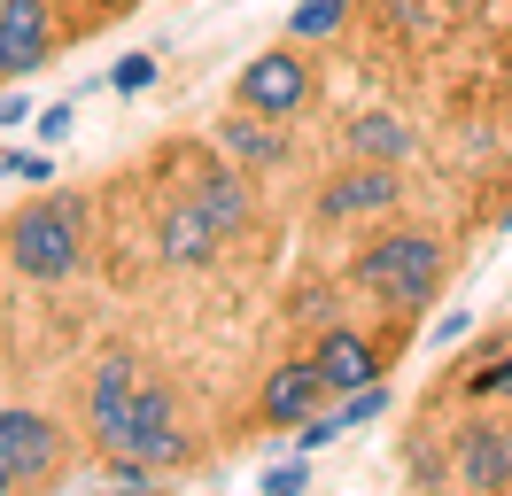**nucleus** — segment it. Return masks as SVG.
I'll list each match as a JSON object with an SVG mask.
<instances>
[{
    "instance_id": "nucleus-22",
    "label": "nucleus",
    "mask_w": 512,
    "mask_h": 496,
    "mask_svg": "<svg viewBox=\"0 0 512 496\" xmlns=\"http://www.w3.org/2000/svg\"><path fill=\"white\" fill-rule=\"evenodd\" d=\"M8 489H16V473H8V465H0V496H8Z\"/></svg>"
},
{
    "instance_id": "nucleus-7",
    "label": "nucleus",
    "mask_w": 512,
    "mask_h": 496,
    "mask_svg": "<svg viewBox=\"0 0 512 496\" xmlns=\"http://www.w3.org/2000/svg\"><path fill=\"white\" fill-rule=\"evenodd\" d=\"M156 241H163V256H171V264H202V256L225 241V225H218V210H210V202L187 186V194L156 217Z\"/></svg>"
},
{
    "instance_id": "nucleus-16",
    "label": "nucleus",
    "mask_w": 512,
    "mask_h": 496,
    "mask_svg": "<svg viewBox=\"0 0 512 496\" xmlns=\"http://www.w3.org/2000/svg\"><path fill=\"white\" fill-rule=\"evenodd\" d=\"M381 411H388V388H381V380H365V388H350V403H342L334 419H342V427H365V419H381Z\"/></svg>"
},
{
    "instance_id": "nucleus-14",
    "label": "nucleus",
    "mask_w": 512,
    "mask_h": 496,
    "mask_svg": "<svg viewBox=\"0 0 512 496\" xmlns=\"http://www.w3.org/2000/svg\"><path fill=\"white\" fill-rule=\"evenodd\" d=\"M350 148L365 155V163H396V155L412 148V140H404V124L388 117V109H365V117L350 124Z\"/></svg>"
},
{
    "instance_id": "nucleus-19",
    "label": "nucleus",
    "mask_w": 512,
    "mask_h": 496,
    "mask_svg": "<svg viewBox=\"0 0 512 496\" xmlns=\"http://www.w3.org/2000/svg\"><path fill=\"white\" fill-rule=\"evenodd\" d=\"M264 489H272V496H295V489H303V465H280V473H264Z\"/></svg>"
},
{
    "instance_id": "nucleus-21",
    "label": "nucleus",
    "mask_w": 512,
    "mask_h": 496,
    "mask_svg": "<svg viewBox=\"0 0 512 496\" xmlns=\"http://www.w3.org/2000/svg\"><path fill=\"white\" fill-rule=\"evenodd\" d=\"M8 179H47V155H8Z\"/></svg>"
},
{
    "instance_id": "nucleus-10",
    "label": "nucleus",
    "mask_w": 512,
    "mask_h": 496,
    "mask_svg": "<svg viewBox=\"0 0 512 496\" xmlns=\"http://www.w3.org/2000/svg\"><path fill=\"white\" fill-rule=\"evenodd\" d=\"M458 481L466 489H505L512 481V434L505 427H466L458 434Z\"/></svg>"
},
{
    "instance_id": "nucleus-12",
    "label": "nucleus",
    "mask_w": 512,
    "mask_h": 496,
    "mask_svg": "<svg viewBox=\"0 0 512 496\" xmlns=\"http://www.w3.org/2000/svg\"><path fill=\"white\" fill-rule=\"evenodd\" d=\"M194 194L218 210L225 233H241V225H249V186H241V171H225V163H194Z\"/></svg>"
},
{
    "instance_id": "nucleus-18",
    "label": "nucleus",
    "mask_w": 512,
    "mask_h": 496,
    "mask_svg": "<svg viewBox=\"0 0 512 496\" xmlns=\"http://www.w3.org/2000/svg\"><path fill=\"white\" fill-rule=\"evenodd\" d=\"M474 396H512V349H505L489 372H474Z\"/></svg>"
},
{
    "instance_id": "nucleus-3",
    "label": "nucleus",
    "mask_w": 512,
    "mask_h": 496,
    "mask_svg": "<svg viewBox=\"0 0 512 496\" xmlns=\"http://www.w3.org/2000/svg\"><path fill=\"white\" fill-rule=\"evenodd\" d=\"M233 93H241V109H256V117H295V109L311 101V70H303V55L272 47V55H256L249 70L233 78Z\"/></svg>"
},
{
    "instance_id": "nucleus-9",
    "label": "nucleus",
    "mask_w": 512,
    "mask_h": 496,
    "mask_svg": "<svg viewBox=\"0 0 512 496\" xmlns=\"http://www.w3.org/2000/svg\"><path fill=\"white\" fill-rule=\"evenodd\" d=\"M132 388H140V357H132V349H109V357L94 365V396H86V411H94V434H101V442L117 434V419H125Z\"/></svg>"
},
{
    "instance_id": "nucleus-2",
    "label": "nucleus",
    "mask_w": 512,
    "mask_h": 496,
    "mask_svg": "<svg viewBox=\"0 0 512 496\" xmlns=\"http://www.w3.org/2000/svg\"><path fill=\"white\" fill-rule=\"evenodd\" d=\"M357 279H365L381 303H396V310H427V303H435V287H443V241L419 233V225L381 233V241L357 256Z\"/></svg>"
},
{
    "instance_id": "nucleus-5",
    "label": "nucleus",
    "mask_w": 512,
    "mask_h": 496,
    "mask_svg": "<svg viewBox=\"0 0 512 496\" xmlns=\"http://www.w3.org/2000/svg\"><path fill=\"white\" fill-rule=\"evenodd\" d=\"M47 55H55L47 0H0V78H32Z\"/></svg>"
},
{
    "instance_id": "nucleus-4",
    "label": "nucleus",
    "mask_w": 512,
    "mask_h": 496,
    "mask_svg": "<svg viewBox=\"0 0 512 496\" xmlns=\"http://www.w3.org/2000/svg\"><path fill=\"white\" fill-rule=\"evenodd\" d=\"M0 465H8L16 481H47V473L63 465V427H55L47 411L0 403Z\"/></svg>"
},
{
    "instance_id": "nucleus-1",
    "label": "nucleus",
    "mask_w": 512,
    "mask_h": 496,
    "mask_svg": "<svg viewBox=\"0 0 512 496\" xmlns=\"http://www.w3.org/2000/svg\"><path fill=\"white\" fill-rule=\"evenodd\" d=\"M8 264L24 279H70L86 264V202L78 194H39L8 217Z\"/></svg>"
},
{
    "instance_id": "nucleus-17",
    "label": "nucleus",
    "mask_w": 512,
    "mask_h": 496,
    "mask_svg": "<svg viewBox=\"0 0 512 496\" xmlns=\"http://www.w3.org/2000/svg\"><path fill=\"white\" fill-rule=\"evenodd\" d=\"M109 86H117V93H148V86H156V55H125Z\"/></svg>"
},
{
    "instance_id": "nucleus-8",
    "label": "nucleus",
    "mask_w": 512,
    "mask_h": 496,
    "mask_svg": "<svg viewBox=\"0 0 512 496\" xmlns=\"http://www.w3.org/2000/svg\"><path fill=\"white\" fill-rule=\"evenodd\" d=\"M388 202H396V171H388V163H357V171H342V179L319 194V217H326V225H342V217L388 210Z\"/></svg>"
},
{
    "instance_id": "nucleus-15",
    "label": "nucleus",
    "mask_w": 512,
    "mask_h": 496,
    "mask_svg": "<svg viewBox=\"0 0 512 496\" xmlns=\"http://www.w3.org/2000/svg\"><path fill=\"white\" fill-rule=\"evenodd\" d=\"M342 16H350V0H303L288 16V39H326V31H342Z\"/></svg>"
},
{
    "instance_id": "nucleus-6",
    "label": "nucleus",
    "mask_w": 512,
    "mask_h": 496,
    "mask_svg": "<svg viewBox=\"0 0 512 496\" xmlns=\"http://www.w3.org/2000/svg\"><path fill=\"white\" fill-rule=\"evenodd\" d=\"M319 396H326L319 357H295V365H280L272 380H264V396H256V419H264V427H303V419L319 411Z\"/></svg>"
},
{
    "instance_id": "nucleus-13",
    "label": "nucleus",
    "mask_w": 512,
    "mask_h": 496,
    "mask_svg": "<svg viewBox=\"0 0 512 496\" xmlns=\"http://www.w3.org/2000/svg\"><path fill=\"white\" fill-rule=\"evenodd\" d=\"M272 124H280V117H256V124H249V117H225L218 140L241 155V163H280V155H288V140H280Z\"/></svg>"
},
{
    "instance_id": "nucleus-20",
    "label": "nucleus",
    "mask_w": 512,
    "mask_h": 496,
    "mask_svg": "<svg viewBox=\"0 0 512 496\" xmlns=\"http://www.w3.org/2000/svg\"><path fill=\"white\" fill-rule=\"evenodd\" d=\"M39 132H47V140H63V132H70V101H55V109H39Z\"/></svg>"
},
{
    "instance_id": "nucleus-11",
    "label": "nucleus",
    "mask_w": 512,
    "mask_h": 496,
    "mask_svg": "<svg viewBox=\"0 0 512 496\" xmlns=\"http://www.w3.org/2000/svg\"><path fill=\"white\" fill-rule=\"evenodd\" d=\"M319 372H326V388H342V396H350V388H365V380L381 372V357H373V341H365V334L334 326V334L319 341Z\"/></svg>"
}]
</instances>
